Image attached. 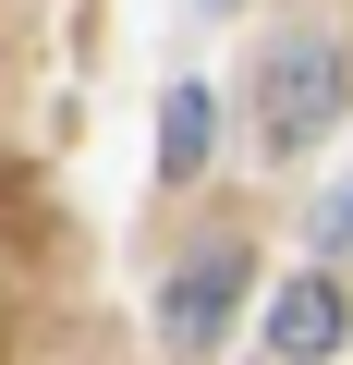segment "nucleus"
Returning <instances> with one entry per match:
<instances>
[{
  "label": "nucleus",
  "instance_id": "2",
  "mask_svg": "<svg viewBox=\"0 0 353 365\" xmlns=\"http://www.w3.org/2000/svg\"><path fill=\"white\" fill-rule=\"evenodd\" d=\"M195 146H208V110H195V98H170V170H195Z\"/></svg>",
  "mask_w": 353,
  "mask_h": 365
},
{
  "label": "nucleus",
  "instance_id": "1",
  "mask_svg": "<svg viewBox=\"0 0 353 365\" xmlns=\"http://www.w3.org/2000/svg\"><path fill=\"white\" fill-rule=\"evenodd\" d=\"M329 329H341V292H317V280H305V292H280V353H317Z\"/></svg>",
  "mask_w": 353,
  "mask_h": 365
}]
</instances>
